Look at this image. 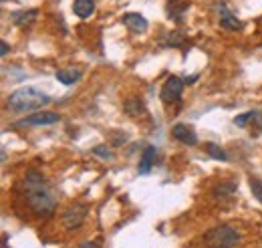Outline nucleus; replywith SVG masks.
I'll return each mask as SVG.
<instances>
[{"label":"nucleus","instance_id":"obj_10","mask_svg":"<svg viewBox=\"0 0 262 248\" xmlns=\"http://www.w3.org/2000/svg\"><path fill=\"white\" fill-rule=\"evenodd\" d=\"M154 161H156V148H154V146H147V148L143 150V154H141L137 172H139V174H149Z\"/></svg>","mask_w":262,"mask_h":248},{"label":"nucleus","instance_id":"obj_15","mask_svg":"<svg viewBox=\"0 0 262 248\" xmlns=\"http://www.w3.org/2000/svg\"><path fill=\"white\" fill-rule=\"evenodd\" d=\"M206 152H208V155H212L214 159H218V161H226L228 159L226 152L220 146H216V143H206Z\"/></svg>","mask_w":262,"mask_h":248},{"label":"nucleus","instance_id":"obj_7","mask_svg":"<svg viewBox=\"0 0 262 248\" xmlns=\"http://www.w3.org/2000/svg\"><path fill=\"white\" fill-rule=\"evenodd\" d=\"M171 135H173V139H178V141H182V143H186V146H196L198 143L196 131L186 123L173 125V127H171Z\"/></svg>","mask_w":262,"mask_h":248},{"label":"nucleus","instance_id":"obj_4","mask_svg":"<svg viewBox=\"0 0 262 248\" xmlns=\"http://www.w3.org/2000/svg\"><path fill=\"white\" fill-rule=\"evenodd\" d=\"M184 85H186V83H184V79H180V77H169V79L165 81L162 91H160V97H162V101H164L165 105H173V103L180 101L182 91H184Z\"/></svg>","mask_w":262,"mask_h":248},{"label":"nucleus","instance_id":"obj_9","mask_svg":"<svg viewBox=\"0 0 262 248\" xmlns=\"http://www.w3.org/2000/svg\"><path fill=\"white\" fill-rule=\"evenodd\" d=\"M73 12L83 20L89 18L95 12V0H75L73 2Z\"/></svg>","mask_w":262,"mask_h":248},{"label":"nucleus","instance_id":"obj_18","mask_svg":"<svg viewBox=\"0 0 262 248\" xmlns=\"http://www.w3.org/2000/svg\"><path fill=\"white\" fill-rule=\"evenodd\" d=\"M248 123H250V111H248V113H242V115H238V117H234V125H238V127H246Z\"/></svg>","mask_w":262,"mask_h":248},{"label":"nucleus","instance_id":"obj_1","mask_svg":"<svg viewBox=\"0 0 262 248\" xmlns=\"http://www.w3.org/2000/svg\"><path fill=\"white\" fill-rule=\"evenodd\" d=\"M25 188H27V202L34 214L40 218L53 216V212L57 208V200L51 194V190L47 188L45 176L36 170H29L25 174Z\"/></svg>","mask_w":262,"mask_h":248},{"label":"nucleus","instance_id":"obj_8","mask_svg":"<svg viewBox=\"0 0 262 248\" xmlns=\"http://www.w3.org/2000/svg\"><path fill=\"white\" fill-rule=\"evenodd\" d=\"M123 25L129 29L131 32H145L147 31V27H149V23L145 20V16H141V14H137V12H127V14H123Z\"/></svg>","mask_w":262,"mask_h":248},{"label":"nucleus","instance_id":"obj_3","mask_svg":"<svg viewBox=\"0 0 262 248\" xmlns=\"http://www.w3.org/2000/svg\"><path fill=\"white\" fill-rule=\"evenodd\" d=\"M210 248H234L238 246L240 236L232 226H216L206 234Z\"/></svg>","mask_w":262,"mask_h":248},{"label":"nucleus","instance_id":"obj_23","mask_svg":"<svg viewBox=\"0 0 262 248\" xmlns=\"http://www.w3.org/2000/svg\"><path fill=\"white\" fill-rule=\"evenodd\" d=\"M196 79H198V75H192V77H186L184 83H186V85H192V83H196Z\"/></svg>","mask_w":262,"mask_h":248},{"label":"nucleus","instance_id":"obj_19","mask_svg":"<svg viewBox=\"0 0 262 248\" xmlns=\"http://www.w3.org/2000/svg\"><path fill=\"white\" fill-rule=\"evenodd\" d=\"M250 123H254L256 129L262 131V111H250Z\"/></svg>","mask_w":262,"mask_h":248},{"label":"nucleus","instance_id":"obj_2","mask_svg":"<svg viewBox=\"0 0 262 248\" xmlns=\"http://www.w3.org/2000/svg\"><path fill=\"white\" fill-rule=\"evenodd\" d=\"M49 103H51V97L45 95L42 91H38V89H34V87H20V89L12 91L8 101H6L8 109L18 111V113L40 109V107H45Z\"/></svg>","mask_w":262,"mask_h":248},{"label":"nucleus","instance_id":"obj_20","mask_svg":"<svg viewBox=\"0 0 262 248\" xmlns=\"http://www.w3.org/2000/svg\"><path fill=\"white\" fill-rule=\"evenodd\" d=\"M93 154H95V155H101L103 159H111V157H113V154H111V152H109L107 148H103V146H97V148L93 150Z\"/></svg>","mask_w":262,"mask_h":248},{"label":"nucleus","instance_id":"obj_16","mask_svg":"<svg viewBox=\"0 0 262 248\" xmlns=\"http://www.w3.org/2000/svg\"><path fill=\"white\" fill-rule=\"evenodd\" d=\"M250 190H252V194H254V198L262 202V180H256V178H252L250 180Z\"/></svg>","mask_w":262,"mask_h":248},{"label":"nucleus","instance_id":"obj_13","mask_svg":"<svg viewBox=\"0 0 262 248\" xmlns=\"http://www.w3.org/2000/svg\"><path fill=\"white\" fill-rule=\"evenodd\" d=\"M36 14H38V10H23V12H14L12 14V20H14V25H18V27H27V25H31L34 18H36Z\"/></svg>","mask_w":262,"mask_h":248},{"label":"nucleus","instance_id":"obj_6","mask_svg":"<svg viewBox=\"0 0 262 248\" xmlns=\"http://www.w3.org/2000/svg\"><path fill=\"white\" fill-rule=\"evenodd\" d=\"M61 121V115L59 113H53V111H36L33 115L25 117L23 121H18L16 125H53Z\"/></svg>","mask_w":262,"mask_h":248},{"label":"nucleus","instance_id":"obj_14","mask_svg":"<svg viewBox=\"0 0 262 248\" xmlns=\"http://www.w3.org/2000/svg\"><path fill=\"white\" fill-rule=\"evenodd\" d=\"M123 107H125L127 115H131V117H137V115H141V113H143V103H141L139 99H135V97L127 99Z\"/></svg>","mask_w":262,"mask_h":248},{"label":"nucleus","instance_id":"obj_22","mask_svg":"<svg viewBox=\"0 0 262 248\" xmlns=\"http://www.w3.org/2000/svg\"><path fill=\"white\" fill-rule=\"evenodd\" d=\"M79 248H99V244L97 242H91V240H89V242H83Z\"/></svg>","mask_w":262,"mask_h":248},{"label":"nucleus","instance_id":"obj_5","mask_svg":"<svg viewBox=\"0 0 262 248\" xmlns=\"http://www.w3.org/2000/svg\"><path fill=\"white\" fill-rule=\"evenodd\" d=\"M85 216H87V206H85V204H75V206H71L65 212L63 224H65V228H69V230L79 228V226L83 224Z\"/></svg>","mask_w":262,"mask_h":248},{"label":"nucleus","instance_id":"obj_17","mask_svg":"<svg viewBox=\"0 0 262 248\" xmlns=\"http://www.w3.org/2000/svg\"><path fill=\"white\" fill-rule=\"evenodd\" d=\"M182 43H184V36H182L178 31H173V32H169V34H167V45L178 47V45H182Z\"/></svg>","mask_w":262,"mask_h":248},{"label":"nucleus","instance_id":"obj_12","mask_svg":"<svg viewBox=\"0 0 262 248\" xmlns=\"http://www.w3.org/2000/svg\"><path fill=\"white\" fill-rule=\"evenodd\" d=\"M83 77L81 69H61L57 71V81H61L63 85H73Z\"/></svg>","mask_w":262,"mask_h":248},{"label":"nucleus","instance_id":"obj_11","mask_svg":"<svg viewBox=\"0 0 262 248\" xmlns=\"http://www.w3.org/2000/svg\"><path fill=\"white\" fill-rule=\"evenodd\" d=\"M220 27H222V29H230V31H236V29L242 27L240 20L230 12L224 4H220Z\"/></svg>","mask_w":262,"mask_h":248},{"label":"nucleus","instance_id":"obj_21","mask_svg":"<svg viewBox=\"0 0 262 248\" xmlns=\"http://www.w3.org/2000/svg\"><path fill=\"white\" fill-rule=\"evenodd\" d=\"M0 55H2V57H6V55H8V43H6V40H2V43H0Z\"/></svg>","mask_w":262,"mask_h":248}]
</instances>
